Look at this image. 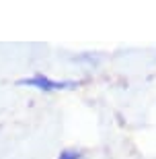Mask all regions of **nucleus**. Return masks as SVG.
Returning <instances> with one entry per match:
<instances>
[{"mask_svg": "<svg viewBox=\"0 0 156 159\" xmlns=\"http://www.w3.org/2000/svg\"><path fill=\"white\" fill-rule=\"evenodd\" d=\"M58 159H84V155L80 151H76V149H64Z\"/></svg>", "mask_w": 156, "mask_h": 159, "instance_id": "2", "label": "nucleus"}, {"mask_svg": "<svg viewBox=\"0 0 156 159\" xmlns=\"http://www.w3.org/2000/svg\"><path fill=\"white\" fill-rule=\"evenodd\" d=\"M17 85H27V87L41 89V91H60V89H74L78 83L76 81H53V79L37 72V75H33L29 79H19Z\"/></svg>", "mask_w": 156, "mask_h": 159, "instance_id": "1", "label": "nucleus"}]
</instances>
